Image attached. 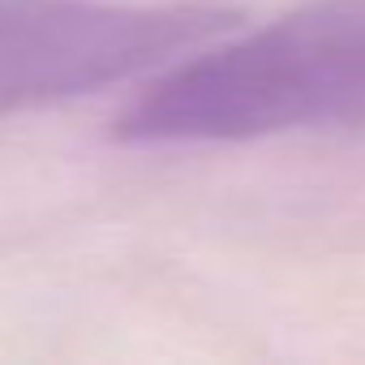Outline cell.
Listing matches in <instances>:
<instances>
[{
	"mask_svg": "<svg viewBox=\"0 0 365 365\" xmlns=\"http://www.w3.org/2000/svg\"><path fill=\"white\" fill-rule=\"evenodd\" d=\"M365 125V0H309L279 22L168 69L120 116L116 142H254Z\"/></svg>",
	"mask_w": 365,
	"mask_h": 365,
	"instance_id": "6da1fadb",
	"label": "cell"
},
{
	"mask_svg": "<svg viewBox=\"0 0 365 365\" xmlns=\"http://www.w3.org/2000/svg\"><path fill=\"white\" fill-rule=\"evenodd\" d=\"M241 22L232 5L0 0V116L78 99L194 52Z\"/></svg>",
	"mask_w": 365,
	"mask_h": 365,
	"instance_id": "7a4b0ae2",
	"label": "cell"
}]
</instances>
